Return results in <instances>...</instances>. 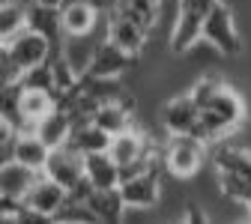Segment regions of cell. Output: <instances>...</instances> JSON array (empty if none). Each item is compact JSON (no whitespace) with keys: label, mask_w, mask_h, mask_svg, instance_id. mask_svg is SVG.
<instances>
[{"label":"cell","mask_w":251,"mask_h":224,"mask_svg":"<svg viewBox=\"0 0 251 224\" xmlns=\"http://www.w3.org/2000/svg\"><path fill=\"white\" fill-rule=\"evenodd\" d=\"M87 203H90L93 215H96V221H123L126 212H129L120 185H117V188H96V191L90 195Z\"/></svg>","instance_id":"5bb4252c"},{"label":"cell","mask_w":251,"mask_h":224,"mask_svg":"<svg viewBox=\"0 0 251 224\" xmlns=\"http://www.w3.org/2000/svg\"><path fill=\"white\" fill-rule=\"evenodd\" d=\"M69 147L90 155V152H102L111 147V135L96 123H84V125H72V135H69Z\"/></svg>","instance_id":"d6986e66"},{"label":"cell","mask_w":251,"mask_h":224,"mask_svg":"<svg viewBox=\"0 0 251 224\" xmlns=\"http://www.w3.org/2000/svg\"><path fill=\"white\" fill-rule=\"evenodd\" d=\"M248 117V108H245V99L225 81L222 90H218L212 99L201 108V120H198V129L195 135L206 144H215L233 132H239V125L245 123Z\"/></svg>","instance_id":"6da1fadb"},{"label":"cell","mask_w":251,"mask_h":224,"mask_svg":"<svg viewBox=\"0 0 251 224\" xmlns=\"http://www.w3.org/2000/svg\"><path fill=\"white\" fill-rule=\"evenodd\" d=\"M27 27L39 30L48 39L63 42V21H60V6H48L42 0H30V12H27Z\"/></svg>","instance_id":"2e32d148"},{"label":"cell","mask_w":251,"mask_h":224,"mask_svg":"<svg viewBox=\"0 0 251 224\" xmlns=\"http://www.w3.org/2000/svg\"><path fill=\"white\" fill-rule=\"evenodd\" d=\"M48 155H51V147H48V144H45L36 132H18L15 152H12L15 162L30 165V168H36V171H45Z\"/></svg>","instance_id":"9a60e30c"},{"label":"cell","mask_w":251,"mask_h":224,"mask_svg":"<svg viewBox=\"0 0 251 224\" xmlns=\"http://www.w3.org/2000/svg\"><path fill=\"white\" fill-rule=\"evenodd\" d=\"M54 108H57L54 93H45V90H24L21 93V117L27 120V125L33 132H36V123L45 120Z\"/></svg>","instance_id":"ffe728a7"},{"label":"cell","mask_w":251,"mask_h":224,"mask_svg":"<svg viewBox=\"0 0 251 224\" xmlns=\"http://www.w3.org/2000/svg\"><path fill=\"white\" fill-rule=\"evenodd\" d=\"M218 0H182V9H179V21L171 33L168 51L174 57H185L201 39H203V24L209 18V12L215 9Z\"/></svg>","instance_id":"3957f363"},{"label":"cell","mask_w":251,"mask_h":224,"mask_svg":"<svg viewBox=\"0 0 251 224\" xmlns=\"http://www.w3.org/2000/svg\"><path fill=\"white\" fill-rule=\"evenodd\" d=\"M198 120H201V108L192 99V93H179L174 99L165 102L162 108V125L168 135H188L198 129Z\"/></svg>","instance_id":"8fae6325"},{"label":"cell","mask_w":251,"mask_h":224,"mask_svg":"<svg viewBox=\"0 0 251 224\" xmlns=\"http://www.w3.org/2000/svg\"><path fill=\"white\" fill-rule=\"evenodd\" d=\"M21 87L24 90H45V93H54L57 90V81H54V66L51 60L48 63H39V66L27 69L24 78H21Z\"/></svg>","instance_id":"7402d4cb"},{"label":"cell","mask_w":251,"mask_h":224,"mask_svg":"<svg viewBox=\"0 0 251 224\" xmlns=\"http://www.w3.org/2000/svg\"><path fill=\"white\" fill-rule=\"evenodd\" d=\"M66 198H69V191L57 179H51L48 174H42L24 198V203H27V218L24 221H51V218H57V212L66 203Z\"/></svg>","instance_id":"5b68a950"},{"label":"cell","mask_w":251,"mask_h":224,"mask_svg":"<svg viewBox=\"0 0 251 224\" xmlns=\"http://www.w3.org/2000/svg\"><path fill=\"white\" fill-rule=\"evenodd\" d=\"M21 78H24V66L6 48H0V81L3 84H21Z\"/></svg>","instance_id":"603a6c76"},{"label":"cell","mask_w":251,"mask_h":224,"mask_svg":"<svg viewBox=\"0 0 251 224\" xmlns=\"http://www.w3.org/2000/svg\"><path fill=\"white\" fill-rule=\"evenodd\" d=\"M36 135L54 149V147H63V144H69V135H72V117L69 111H63V108H54L45 120L36 123Z\"/></svg>","instance_id":"e0dca14e"},{"label":"cell","mask_w":251,"mask_h":224,"mask_svg":"<svg viewBox=\"0 0 251 224\" xmlns=\"http://www.w3.org/2000/svg\"><path fill=\"white\" fill-rule=\"evenodd\" d=\"M108 39L117 42L123 51H129L132 57L141 60L147 54L152 36H150V30L141 27L138 21H132V18H126V15H120V12L111 9V15H108Z\"/></svg>","instance_id":"30bf717a"},{"label":"cell","mask_w":251,"mask_h":224,"mask_svg":"<svg viewBox=\"0 0 251 224\" xmlns=\"http://www.w3.org/2000/svg\"><path fill=\"white\" fill-rule=\"evenodd\" d=\"M245 212H248V218H251V198L245 200Z\"/></svg>","instance_id":"d4e9b609"},{"label":"cell","mask_w":251,"mask_h":224,"mask_svg":"<svg viewBox=\"0 0 251 224\" xmlns=\"http://www.w3.org/2000/svg\"><path fill=\"white\" fill-rule=\"evenodd\" d=\"M203 42L209 48H215L222 57H239L245 42L239 36V30H236V18H233V9L225 3V0H218L215 9L209 12L206 24H203Z\"/></svg>","instance_id":"277c9868"},{"label":"cell","mask_w":251,"mask_h":224,"mask_svg":"<svg viewBox=\"0 0 251 224\" xmlns=\"http://www.w3.org/2000/svg\"><path fill=\"white\" fill-rule=\"evenodd\" d=\"M135 66H138V57H132L129 51H123L111 39H102L96 54H93V60H90L87 75H96V78H126Z\"/></svg>","instance_id":"ba28073f"},{"label":"cell","mask_w":251,"mask_h":224,"mask_svg":"<svg viewBox=\"0 0 251 224\" xmlns=\"http://www.w3.org/2000/svg\"><path fill=\"white\" fill-rule=\"evenodd\" d=\"M120 191H123V198H126V206L129 209H152V206H159L162 200V174H159V165L150 168V171H141L129 179H123L120 182Z\"/></svg>","instance_id":"52a82bcc"},{"label":"cell","mask_w":251,"mask_h":224,"mask_svg":"<svg viewBox=\"0 0 251 224\" xmlns=\"http://www.w3.org/2000/svg\"><path fill=\"white\" fill-rule=\"evenodd\" d=\"M42 174H48L51 179H57L66 191H72V188L87 176V171H84V152L72 149L69 144L54 147V149H51V155H48V165H45V171H42Z\"/></svg>","instance_id":"9c48e42d"},{"label":"cell","mask_w":251,"mask_h":224,"mask_svg":"<svg viewBox=\"0 0 251 224\" xmlns=\"http://www.w3.org/2000/svg\"><path fill=\"white\" fill-rule=\"evenodd\" d=\"M162 158H165V171L176 179H192L203 162H206V141H201L198 135H168L165 147H162Z\"/></svg>","instance_id":"7a4b0ae2"},{"label":"cell","mask_w":251,"mask_h":224,"mask_svg":"<svg viewBox=\"0 0 251 224\" xmlns=\"http://www.w3.org/2000/svg\"><path fill=\"white\" fill-rule=\"evenodd\" d=\"M27 12H30V0H3L0 3V42L27 27Z\"/></svg>","instance_id":"44dd1931"},{"label":"cell","mask_w":251,"mask_h":224,"mask_svg":"<svg viewBox=\"0 0 251 224\" xmlns=\"http://www.w3.org/2000/svg\"><path fill=\"white\" fill-rule=\"evenodd\" d=\"M93 123L102 125V129L114 138V135H123V132H129L132 125H135V114L120 105V102H102L96 108V114H93Z\"/></svg>","instance_id":"ac0fdd59"},{"label":"cell","mask_w":251,"mask_h":224,"mask_svg":"<svg viewBox=\"0 0 251 224\" xmlns=\"http://www.w3.org/2000/svg\"><path fill=\"white\" fill-rule=\"evenodd\" d=\"M84 171H87V179L96 188H117L120 185V165L114 162V155L108 149L84 155Z\"/></svg>","instance_id":"4fadbf2b"},{"label":"cell","mask_w":251,"mask_h":224,"mask_svg":"<svg viewBox=\"0 0 251 224\" xmlns=\"http://www.w3.org/2000/svg\"><path fill=\"white\" fill-rule=\"evenodd\" d=\"M54 45H57L54 39H48L45 33H39V30H33V27H24V30H18L15 36L0 42V48H6L24 66V72L39 66V63H48L51 54H54Z\"/></svg>","instance_id":"8992f818"},{"label":"cell","mask_w":251,"mask_h":224,"mask_svg":"<svg viewBox=\"0 0 251 224\" xmlns=\"http://www.w3.org/2000/svg\"><path fill=\"white\" fill-rule=\"evenodd\" d=\"M42 176V171L21 165L15 158L9 162H0V195H9V198H27V191L33 188V182Z\"/></svg>","instance_id":"7c38bea8"},{"label":"cell","mask_w":251,"mask_h":224,"mask_svg":"<svg viewBox=\"0 0 251 224\" xmlns=\"http://www.w3.org/2000/svg\"><path fill=\"white\" fill-rule=\"evenodd\" d=\"M42 3H48V6H63L66 0H42Z\"/></svg>","instance_id":"cb8c5ba5"},{"label":"cell","mask_w":251,"mask_h":224,"mask_svg":"<svg viewBox=\"0 0 251 224\" xmlns=\"http://www.w3.org/2000/svg\"><path fill=\"white\" fill-rule=\"evenodd\" d=\"M111 3H114V0H111Z\"/></svg>","instance_id":"484cf974"}]
</instances>
